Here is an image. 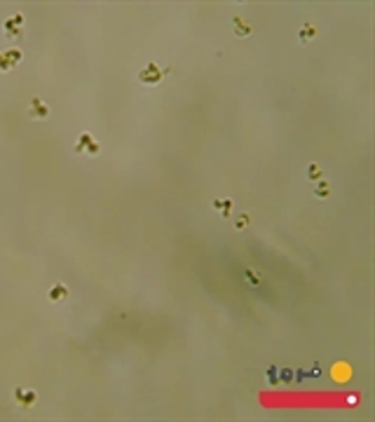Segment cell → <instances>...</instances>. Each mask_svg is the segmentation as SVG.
<instances>
[{"mask_svg":"<svg viewBox=\"0 0 375 422\" xmlns=\"http://www.w3.org/2000/svg\"><path fill=\"white\" fill-rule=\"evenodd\" d=\"M169 73V68H160L155 61H150L146 68H141V73H138V80L143 82V85H150V87H155V85H160L162 80H164V75Z\"/></svg>","mask_w":375,"mask_h":422,"instance_id":"cell-1","label":"cell"},{"mask_svg":"<svg viewBox=\"0 0 375 422\" xmlns=\"http://www.w3.org/2000/svg\"><path fill=\"white\" fill-rule=\"evenodd\" d=\"M99 150H101V145H99V141H96L89 132H82L80 139L75 141V153H78V155L94 158V155H99Z\"/></svg>","mask_w":375,"mask_h":422,"instance_id":"cell-2","label":"cell"},{"mask_svg":"<svg viewBox=\"0 0 375 422\" xmlns=\"http://www.w3.org/2000/svg\"><path fill=\"white\" fill-rule=\"evenodd\" d=\"M5 35L12 42H19L24 38V14H14L5 21Z\"/></svg>","mask_w":375,"mask_h":422,"instance_id":"cell-3","label":"cell"},{"mask_svg":"<svg viewBox=\"0 0 375 422\" xmlns=\"http://www.w3.org/2000/svg\"><path fill=\"white\" fill-rule=\"evenodd\" d=\"M14 401L21 406V408H31L35 401H38V394L33 389H24V387H17L14 389Z\"/></svg>","mask_w":375,"mask_h":422,"instance_id":"cell-4","label":"cell"},{"mask_svg":"<svg viewBox=\"0 0 375 422\" xmlns=\"http://www.w3.org/2000/svg\"><path fill=\"white\" fill-rule=\"evenodd\" d=\"M28 115L35 120H47L50 118V108H47V104L42 101L40 96H33V101H31V108H28Z\"/></svg>","mask_w":375,"mask_h":422,"instance_id":"cell-5","label":"cell"},{"mask_svg":"<svg viewBox=\"0 0 375 422\" xmlns=\"http://www.w3.org/2000/svg\"><path fill=\"white\" fill-rule=\"evenodd\" d=\"M317 33H319V28L314 26L312 21H307V24H303V26H300V31H298V40H300L303 45H307V42L314 38Z\"/></svg>","mask_w":375,"mask_h":422,"instance_id":"cell-6","label":"cell"},{"mask_svg":"<svg viewBox=\"0 0 375 422\" xmlns=\"http://www.w3.org/2000/svg\"><path fill=\"white\" fill-rule=\"evenodd\" d=\"M232 21H235V35H237V38H249V35H251V31H254V28H251V24H246L241 17H237V14H235V17H232Z\"/></svg>","mask_w":375,"mask_h":422,"instance_id":"cell-7","label":"cell"},{"mask_svg":"<svg viewBox=\"0 0 375 422\" xmlns=\"http://www.w3.org/2000/svg\"><path fill=\"white\" fill-rule=\"evenodd\" d=\"M66 298H68V289L64 284H54L52 289H50V300L52 303H64Z\"/></svg>","mask_w":375,"mask_h":422,"instance_id":"cell-8","label":"cell"},{"mask_svg":"<svg viewBox=\"0 0 375 422\" xmlns=\"http://www.w3.org/2000/svg\"><path fill=\"white\" fill-rule=\"evenodd\" d=\"M214 209H218V213H221L223 218H230V213H232V199L230 197L214 199Z\"/></svg>","mask_w":375,"mask_h":422,"instance_id":"cell-9","label":"cell"},{"mask_svg":"<svg viewBox=\"0 0 375 422\" xmlns=\"http://www.w3.org/2000/svg\"><path fill=\"white\" fill-rule=\"evenodd\" d=\"M249 225H251V216H249L246 211L237 213V216H235V221H232V228H235V230H246Z\"/></svg>","mask_w":375,"mask_h":422,"instance_id":"cell-10","label":"cell"},{"mask_svg":"<svg viewBox=\"0 0 375 422\" xmlns=\"http://www.w3.org/2000/svg\"><path fill=\"white\" fill-rule=\"evenodd\" d=\"M314 197L317 199H328L331 197V183L328 181H319V185H317V190H314Z\"/></svg>","mask_w":375,"mask_h":422,"instance_id":"cell-11","label":"cell"},{"mask_svg":"<svg viewBox=\"0 0 375 422\" xmlns=\"http://www.w3.org/2000/svg\"><path fill=\"white\" fill-rule=\"evenodd\" d=\"M307 178L309 181H322L324 178V169L317 164V162H312V164L307 167Z\"/></svg>","mask_w":375,"mask_h":422,"instance_id":"cell-12","label":"cell"},{"mask_svg":"<svg viewBox=\"0 0 375 422\" xmlns=\"http://www.w3.org/2000/svg\"><path fill=\"white\" fill-rule=\"evenodd\" d=\"M5 56H7V61H10V66H17V64H19V61H21V50H17V47H14V50H7V52H5Z\"/></svg>","mask_w":375,"mask_h":422,"instance_id":"cell-13","label":"cell"},{"mask_svg":"<svg viewBox=\"0 0 375 422\" xmlns=\"http://www.w3.org/2000/svg\"><path fill=\"white\" fill-rule=\"evenodd\" d=\"M291 378H293V370H291V369H281V373H279V378H277V380H281V383H293Z\"/></svg>","mask_w":375,"mask_h":422,"instance_id":"cell-14","label":"cell"},{"mask_svg":"<svg viewBox=\"0 0 375 422\" xmlns=\"http://www.w3.org/2000/svg\"><path fill=\"white\" fill-rule=\"evenodd\" d=\"M244 277L249 279V284H251L254 289H256V286H258V279H256V275H254V272H251V270H244Z\"/></svg>","mask_w":375,"mask_h":422,"instance_id":"cell-15","label":"cell"},{"mask_svg":"<svg viewBox=\"0 0 375 422\" xmlns=\"http://www.w3.org/2000/svg\"><path fill=\"white\" fill-rule=\"evenodd\" d=\"M268 378H270V383H272V385L279 383V380H277V366H270V369H268Z\"/></svg>","mask_w":375,"mask_h":422,"instance_id":"cell-16","label":"cell"},{"mask_svg":"<svg viewBox=\"0 0 375 422\" xmlns=\"http://www.w3.org/2000/svg\"><path fill=\"white\" fill-rule=\"evenodd\" d=\"M10 61H7V56H5V52H0V70H10Z\"/></svg>","mask_w":375,"mask_h":422,"instance_id":"cell-17","label":"cell"},{"mask_svg":"<svg viewBox=\"0 0 375 422\" xmlns=\"http://www.w3.org/2000/svg\"><path fill=\"white\" fill-rule=\"evenodd\" d=\"M309 375H312V378H319V375H322V369H319V366H314V369L309 370Z\"/></svg>","mask_w":375,"mask_h":422,"instance_id":"cell-18","label":"cell"},{"mask_svg":"<svg viewBox=\"0 0 375 422\" xmlns=\"http://www.w3.org/2000/svg\"><path fill=\"white\" fill-rule=\"evenodd\" d=\"M295 378L303 380V378H307V373H305V370H295Z\"/></svg>","mask_w":375,"mask_h":422,"instance_id":"cell-19","label":"cell"}]
</instances>
